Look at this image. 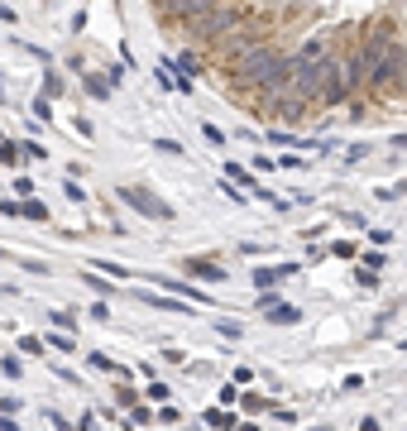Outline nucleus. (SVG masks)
Listing matches in <instances>:
<instances>
[{"mask_svg": "<svg viewBox=\"0 0 407 431\" xmlns=\"http://www.w3.org/2000/svg\"><path fill=\"white\" fill-rule=\"evenodd\" d=\"M278 72H293V63L288 58H278L273 48H264V43H249L244 53H240V63H235V77L240 82H273Z\"/></svg>", "mask_w": 407, "mask_h": 431, "instance_id": "1", "label": "nucleus"}, {"mask_svg": "<svg viewBox=\"0 0 407 431\" xmlns=\"http://www.w3.org/2000/svg\"><path fill=\"white\" fill-rule=\"evenodd\" d=\"M335 77H345V67L326 53V58H316V63H298V67H293V92H298V96H321Z\"/></svg>", "mask_w": 407, "mask_h": 431, "instance_id": "2", "label": "nucleus"}, {"mask_svg": "<svg viewBox=\"0 0 407 431\" xmlns=\"http://www.w3.org/2000/svg\"><path fill=\"white\" fill-rule=\"evenodd\" d=\"M192 29H197L202 39H220V34H235V29H240V10H230V5H211L202 19H192Z\"/></svg>", "mask_w": 407, "mask_h": 431, "instance_id": "3", "label": "nucleus"}, {"mask_svg": "<svg viewBox=\"0 0 407 431\" xmlns=\"http://www.w3.org/2000/svg\"><path fill=\"white\" fill-rule=\"evenodd\" d=\"M359 53H364L369 82H388V77H393V58H388V39H384V34H374V39H369Z\"/></svg>", "mask_w": 407, "mask_h": 431, "instance_id": "4", "label": "nucleus"}, {"mask_svg": "<svg viewBox=\"0 0 407 431\" xmlns=\"http://www.w3.org/2000/svg\"><path fill=\"white\" fill-rule=\"evenodd\" d=\"M120 197H125L134 211L154 216V220H173V207H168V202H158V197H154V192H144V187H125Z\"/></svg>", "mask_w": 407, "mask_h": 431, "instance_id": "5", "label": "nucleus"}, {"mask_svg": "<svg viewBox=\"0 0 407 431\" xmlns=\"http://www.w3.org/2000/svg\"><path fill=\"white\" fill-rule=\"evenodd\" d=\"M182 273H192L197 283H220L225 278L220 264H211V259H182Z\"/></svg>", "mask_w": 407, "mask_h": 431, "instance_id": "6", "label": "nucleus"}, {"mask_svg": "<svg viewBox=\"0 0 407 431\" xmlns=\"http://www.w3.org/2000/svg\"><path fill=\"white\" fill-rule=\"evenodd\" d=\"M168 5H173V14H182V19H202L216 0H168Z\"/></svg>", "mask_w": 407, "mask_h": 431, "instance_id": "7", "label": "nucleus"}, {"mask_svg": "<svg viewBox=\"0 0 407 431\" xmlns=\"http://www.w3.org/2000/svg\"><path fill=\"white\" fill-rule=\"evenodd\" d=\"M345 82H350V87H359V82H369V67H364V53H355V58L345 63Z\"/></svg>", "mask_w": 407, "mask_h": 431, "instance_id": "8", "label": "nucleus"}, {"mask_svg": "<svg viewBox=\"0 0 407 431\" xmlns=\"http://www.w3.org/2000/svg\"><path fill=\"white\" fill-rule=\"evenodd\" d=\"M298 317H302V312H298V307H288V302H273V307H269V322H273V326H293Z\"/></svg>", "mask_w": 407, "mask_h": 431, "instance_id": "9", "label": "nucleus"}, {"mask_svg": "<svg viewBox=\"0 0 407 431\" xmlns=\"http://www.w3.org/2000/svg\"><path fill=\"white\" fill-rule=\"evenodd\" d=\"M316 58H326V39H306L298 53V63H316Z\"/></svg>", "mask_w": 407, "mask_h": 431, "instance_id": "10", "label": "nucleus"}, {"mask_svg": "<svg viewBox=\"0 0 407 431\" xmlns=\"http://www.w3.org/2000/svg\"><path fill=\"white\" fill-rule=\"evenodd\" d=\"M144 302L158 307V312H187V297H182V302H168V297H158V293H144Z\"/></svg>", "mask_w": 407, "mask_h": 431, "instance_id": "11", "label": "nucleus"}, {"mask_svg": "<svg viewBox=\"0 0 407 431\" xmlns=\"http://www.w3.org/2000/svg\"><path fill=\"white\" fill-rule=\"evenodd\" d=\"M163 288H173V293H182V297H192V302H211L206 293H197V288H187V283H178V278H163Z\"/></svg>", "mask_w": 407, "mask_h": 431, "instance_id": "12", "label": "nucleus"}, {"mask_svg": "<svg viewBox=\"0 0 407 431\" xmlns=\"http://www.w3.org/2000/svg\"><path fill=\"white\" fill-rule=\"evenodd\" d=\"M206 427H235V412H220V408H211V412H206Z\"/></svg>", "mask_w": 407, "mask_h": 431, "instance_id": "13", "label": "nucleus"}, {"mask_svg": "<svg viewBox=\"0 0 407 431\" xmlns=\"http://www.w3.org/2000/svg\"><path fill=\"white\" fill-rule=\"evenodd\" d=\"M24 216H29V220H48V207L34 202V197H24Z\"/></svg>", "mask_w": 407, "mask_h": 431, "instance_id": "14", "label": "nucleus"}, {"mask_svg": "<svg viewBox=\"0 0 407 431\" xmlns=\"http://www.w3.org/2000/svg\"><path fill=\"white\" fill-rule=\"evenodd\" d=\"M87 92L92 96H110V77H87Z\"/></svg>", "mask_w": 407, "mask_h": 431, "instance_id": "15", "label": "nucleus"}, {"mask_svg": "<svg viewBox=\"0 0 407 431\" xmlns=\"http://www.w3.org/2000/svg\"><path fill=\"white\" fill-rule=\"evenodd\" d=\"M225 173H230V178H235V182H244V187H249V192H254V182H249V173H244V168H240V163H225Z\"/></svg>", "mask_w": 407, "mask_h": 431, "instance_id": "16", "label": "nucleus"}, {"mask_svg": "<svg viewBox=\"0 0 407 431\" xmlns=\"http://www.w3.org/2000/svg\"><path fill=\"white\" fill-rule=\"evenodd\" d=\"M92 269H101V273H115V278H129V269H120V264H105V259H96Z\"/></svg>", "mask_w": 407, "mask_h": 431, "instance_id": "17", "label": "nucleus"}, {"mask_svg": "<svg viewBox=\"0 0 407 431\" xmlns=\"http://www.w3.org/2000/svg\"><path fill=\"white\" fill-rule=\"evenodd\" d=\"M63 197H67V202H87V192H82L77 182H63Z\"/></svg>", "mask_w": 407, "mask_h": 431, "instance_id": "18", "label": "nucleus"}, {"mask_svg": "<svg viewBox=\"0 0 407 431\" xmlns=\"http://www.w3.org/2000/svg\"><path fill=\"white\" fill-rule=\"evenodd\" d=\"M129 422H134V427H149V422H154V412H149V408H134V412H129Z\"/></svg>", "mask_w": 407, "mask_h": 431, "instance_id": "19", "label": "nucleus"}, {"mask_svg": "<svg viewBox=\"0 0 407 431\" xmlns=\"http://www.w3.org/2000/svg\"><path fill=\"white\" fill-rule=\"evenodd\" d=\"M48 345H53V350H72V330H67V335H63V330H58V335H53V340H48Z\"/></svg>", "mask_w": 407, "mask_h": 431, "instance_id": "20", "label": "nucleus"}, {"mask_svg": "<svg viewBox=\"0 0 407 431\" xmlns=\"http://www.w3.org/2000/svg\"><path fill=\"white\" fill-rule=\"evenodd\" d=\"M19 350H29V355H43V340H34V335H24V340H19Z\"/></svg>", "mask_w": 407, "mask_h": 431, "instance_id": "21", "label": "nucleus"}, {"mask_svg": "<svg viewBox=\"0 0 407 431\" xmlns=\"http://www.w3.org/2000/svg\"><path fill=\"white\" fill-rule=\"evenodd\" d=\"M168 393H173V388H168V383H149V398H154V403H163V398H168Z\"/></svg>", "mask_w": 407, "mask_h": 431, "instance_id": "22", "label": "nucleus"}, {"mask_svg": "<svg viewBox=\"0 0 407 431\" xmlns=\"http://www.w3.org/2000/svg\"><path fill=\"white\" fill-rule=\"evenodd\" d=\"M393 144H398V149H407V134H398V139H393Z\"/></svg>", "mask_w": 407, "mask_h": 431, "instance_id": "23", "label": "nucleus"}, {"mask_svg": "<svg viewBox=\"0 0 407 431\" xmlns=\"http://www.w3.org/2000/svg\"><path fill=\"white\" fill-rule=\"evenodd\" d=\"M403 77H407V48H403Z\"/></svg>", "mask_w": 407, "mask_h": 431, "instance_id": "24", "label": "nucleus"}]
</instances>
